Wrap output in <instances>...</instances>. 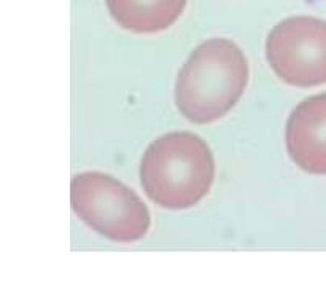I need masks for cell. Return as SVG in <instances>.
Instances as JSON below:
<instances>
[{"mask_svg":"<svg viewBox=\"0 0 326 306\" xmlns=\"http://www.w3.org/2000/svg\"><path fill=\"white\" fill-rule=\"evenodd\" d=\"M250 66L229 38H209L193 50L175 81V105L194 125L223 118L244 96Z\"/></svg>","mask_w":326,"mask_h":306,"instance_id":"cell-1","label":"cell"},{"mask_svg":"<svg viewBox=\"0 0 326 306\" xmlns=\"http://www.w3.org/2000/svg\"><path fill=\"white\" fill-rule=\"evenodd\" d=\"M145 195L169 210L199 204L215 180V158L209 144L194 132L175 131L146 147L140 161Z\"/></svg>","mask_w":326,"mask_h":306,"instance_id":"cell-2","label":"cell"},{"mask_svg":"<svg viewBox=\"0 0 326 306\" xmlns=\"http://www.w3.org/2000/svg\"><path fill=\"white\" fill-rule=\"evenodd\" d=\"M70 204L89 228L119 244L137 242L151 225L150 210L142 198L105 172L76 174L70 183Z\"/></svg>","mask_w":326,"mask_h":306,"instance_id":"cell-3","label":"cell"},{"mask_svg":"<svg viewBox=\"0 0 326 306\" xmlns=\"http://www.w3.org/2000/svg\"><path fill=\"white\" fill-rule=\"evenodd\" d=\"M266 59L282 81L296 88L326 83V21L291 16L274 26L266 38Z\"/></svg>","mask_w":326,"mask_h":306,"instance_id":"cell-4","label":"cell"},{"mask_svg":"<svg viewBox=\"0 0 326 306\" xmlns=\"http://www.w3.org/2000/svg\"><path fill=\"white\" fill-rule=\"evenodd\" d=\"M286 152L299 169L326 176V93L293 108L285 128Z\"/></svg>","mask_w":326,"mask_h":306,"instance_id":"cell-5","label":"cell"},{"mask_svg":"<svg viewBox=\"0 0 326 306\" xmlns=\"http://www.w3.org/2000/svg\"><path fill=\"white\" fill-rule=\"evenodd\" d=\"M188 0H105L110 16L126 30L155 34L169 29Z\"/></svg>","mask_w":326,"mask_h":306,"instance_id":"cell-6","label":"cell"}]
</instances>
